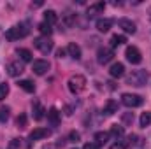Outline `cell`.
Wrapping results in <instances>:
<instances>
[{"instance_id":"1","label":"cell","mask_w":151,"mask_h":149,"mask_svg":"<svg viewBox=\"0 0 151 149\" xmlns=\"http://www.w3.org/2000/svg\"><path fill=\"white\" fill-rule=\"evenodd\" d=\"M28 34H30L28 23H19V25H16V27L9 28V30H7V32L4 34V37L7 39V40H18V39L27 37Z\"/></svg>"},{"instance_id":"2","label":"cell","mask_w":151,"mask_h":149,"mask_svg":"<svg viewBox=\"0 0 151 149\" xmlns=\"http://www.w3.org/2000/svg\"><path fill=\"white\" fill-rule=\"evenodd\" d=\"M146 82H148V72L146 70H134L127 75V84H130V86L141 88V86H146Z\"/></svg>"},{"instance_id":"3","label":"cell","mask_w":151,"mask_h":149,"mask_svg":"<svg viewBox=\"0 0 151 149\" xmlns=\"http://www.w3.org/2000/svg\"><path fill=\"white\" fill-rule=\"evenodd\" d=\"M69 90H70V93H81L84 88H86V77L81 74H76V75H70V79H69Z\"/></svg>"},{"instance_id":"4","label":"cell","mask_w":151,"mask_h":149,"mask_svg":"<svg viewBox=\"0 0 151 149\" xmlns=\"http://www.w3.org/2000/svg\"><path fill=\"white\" fill-rule=\"evenodd\" d=\"M121 102H123V105L132 109V107H141L144 104V98L139 97V95H134V93H123L121 95Z\"/></svg>"},{"instance_id":"5","label":"cell","mask_w":151,"mask_h":149,"mask_svg":"<svg viewBox=\"0 0 151 149\" xmlns=\"http://www.w3.org/2000/svg\"><path fill=\"white\" fill-rule=\"evenodd\" d=\"M34 46L37 47L42 54H47V53L53 51V40L49 37H37L34 40Z\"/></svg>"},{"instance_id":"6","label":"cell","mask_w":151,"mask_h":149,"mask_svg":"<svg viewBox=\"0 0 151 149\" xmlns=\"http://www.w3.org/2000/svg\"><path fill=\"white\" fill-rule=\"evenodd\" d=\"M125 56H127V60H128L132 65H139V63L142 62V54H141V51H139L135 46H128L127 51H125Z\"/></svg>"},{"instance_id":"7","label":"cell","mask_w":151,"mask_h":149,"mask_svg":"<svg viewBox=\"0 0 151 149\" xmlns=\"http://www.w3.org/2000/svg\"><path fill=\"white\" fill-rule=\"evenodd\" d=\"M113 58H114V51L111 49V47H100L99 53H97V62H99L100 65L109 63Z\"/></svg>"},{"instance_id":"8","label":"cell","mask_w":151,"mask_h":149,"mask_svg":"<svg viewBox=\"0 0 151 149\" xmlns=\"http://www.w3.org/2000/svg\"><path fill=\"white\" fill-rule=\"evenodd\" d=\"M23 72H25V67H23V63L19 60L7 63V74L11 75V77H18V75H21Z\"/></svg>"},{"instance_id":"9","label":"cell","mask_w":151,"mask_h":149,"mask_svg":"<svg viewBox=\"0 0 151 149\" xmlns=\"http://www.w3.org/2000/svg\"><path fill=\"white\" fill-rule=\"evenodd\" d=\"M32 70L37 75H44L49 70V62H47V60H35V62L32 63Z\"/></svg>"},{"instance_id":"10","label":"cell","mask_w":151,"mask_h":149,"mask_svg":"<svg viewBox=\"0 0 151 149\" xmlns=\"http://www.w3.org/2000/svg\"><path fill=\"white\" fill-rule=\"evenodd\" d=\"M118 27H119V28H123L127 34H135V32H137L135 23H134L132 19H128V18H121V19L118 21Z\"/></svg>"},{"instance_id":"11","label":"cell","mask_w":151,"mask_h":149,"mask_svg":"<svg viewBox=\"0 0 151 149\" xmlns=\"http://www.w3.org/2000/svg\"><path fill=\"white\" fill-rule=\"evenodd\" d=\"M104 9H106V4H104V2H97V4H91V5L88 7L86 14H88V18H93V16H97V14H102Z\"/></svg>"},{"instance_id":"12","label":"cell","mask_w":151,"mask_h":149,"mask_svg":"<svg viewBox=\"0 0 151 149\" xmlns=\"http://www.w3.org/2000/svg\"><path fill=\"white\" fill-rule=\"evenodd\" d=\"M51 135V130L47 128H35L30 132V140H40V139H46Z\"/></svg>"},{"instance_id":"13","label":"cell","mask_w":151,"mask_h":149,"mask_svg":"<svg viewBox=\"0 0 151 149\" xmlns=\"http://www.w3.org/2000/svg\"><path fill=\"white\" fill-rule=\"evenodd\" d=\"M9 149H30V140L27 139H12L9 142Z\"/></svg>"},{"instance_id":"14","label":"cell","mask_w":151,"mask_h":149,"mask_svg":"<svg viewBox=\"0 0 151 149\" xmlns=\"http://www.w3.org/2000/svg\"><path fill=\"white\" fill-rule=\"evenodd\" d=\"M113 23H114V21L111 19V18H100V19L97 21V30L106 34V32H109V30H111Z\"/></svg>"},{"instance_id":"15","label":"cell","mask_w":151,"mask_h":149,"mask_svg":"<svg viewBox=\"0 0 151 149\" xmlns=\"http://www.w3.org/2000/svg\"><path fill=\"white\" fill-rule=\"evenodd\" d=\"M47 121L51 123V126H58L60 125V112L56 107H51L47 111Z\"/></svg>"},{"instance_id":"16","label":"cell","mask_w":151,"mask_h":149,"mask_svg":"<svg viewBox=\"0 0 151 149\" xmlns=\"http://www.w3.org/2000/svg\"><path fill=\"white\" fill-rule=\"evenodd\" d=\"M44 112L46 111H44V107L40 105V102L35 100V102L32 104V114H34V119H35V121H40V119L44 117Z\"/></svg>"},{"instance_id":"17","label":"cell","mask_w":151,"mask_h":149,"mask_svg":"<svg viewBox=\"0 0 151 149\" xmlns=\"http://www.w3.org/2000/svg\"><path fill=\"white\" fill-rule=\"evenodd\" d=\"M109 74H111V77H121V75L125 74V65L119 63V62L113 63L111 69H109Z\"/></svg>"},{"instance_id":"18","label":"cell","mask_w":151,"mask_h":149,"mask_svg":"<svg viewBox=\"0 0 151 149\" xmlns=\"http://www.w3.org/2000/svg\"><path fill=\"white\" fill-rule=\"evenodd\" d=\"M67 53H69L74 60H81V47H79L76 42H70V44L67 46Z\"/></svg>"},{"instance_id":"19","label":"cell","mask_w":151,"mask_h":149,"mask_svg":"<svg viewBox=\"0 0 151 149\" xmlns=\"http://www.w3.org/2000/svg\"><path fill=\"white\" fill-rule=\"evenodd\" d=\"M104 112H106L107 116L116 114V112H118V102H114V100H107L106 105H104Z\"/></svg>"},{"instance_id":"20","label":"cell","mask_w":151,"mask_h":149,"mask_svg":"<svg viewBox=\"0 0 151 149\" xmlns=\"http://www.w3.org/2000/svg\"><path fill=\"white\" fill-rule=\"evenodd\" d=\"M19 88H21L23 91H27V93H34V91H35V84H34L32 81H28V79L19 81Z\"/></svg>"},{"instance_id":"21","label":"cell","mask_w":151,"mask_h":149,"mask_svg":"<svg viewBox=\"0 0 151 149\" xmlns=\"http://www.w3.org/2000/svg\"><path fill=\"white\" fill-rule=\"evenodd\" d=\"M44 21H46L47 25H55V23L58 21L56 12H55V11H51V9H49V11H46V12H44Z\"/></svg>"},{"instance_id":"22","label":"cell","mask_w":151,"mask_h":149,"mask_svg":"<svg viewBox=\"0 0 151 149\" xmlns=\"http://www.w3.org/2000/svg\"><path fill=\"white\" fill-rule=\"evenodd\" d=\"M107 139H109V132H97V133H95V142H97L99 146L106 144Z\"/></svg>"},{"instance_id":"23","label":"cell","mask_w":151,"mask_h":149,"mask_svg":"<svg viewBox=\"0 0 151 149\" xmlns=\"http://www.w3.org/2000/svg\"><path fill=\"white\" fill-rule=\"evenodd\" d=\"M39 32H40L44 37H49V35H51V32H53V28H51V25H47L46 21H42V23L39 25Z\"/></svg>"},{"instance_id":"24","label":"cell","mask_w":151,"mask_h":149,"mask_svg":"<svg viewBox=\"0 0 151 149\" xmlns=\"http://www.w3.org/2000/svg\"><path fill=\"white\" fill-rule=\"evenodd\" d=\"M18 56H19V60L21 62H32V53L28 51V49H18Z\"/></svg>"},{"instance_id":"25","label":"cell","mask_w":151,"mask_h":149,"mask_svg":"<svg viewBox=\"0 0 151 149\" xmlns=\"http://www.w3.org/2000/svg\"><path fill=\"white\" fill-rule=\"evenodd\" d=\"M125 42H127V37H125V35H118V34H116V35L111 37V46H113V47H118V46H121V44H125Z\"/></svg>"},{"instance_id":"26","label":"cell","mask_w":151,"mask_h":149,"mask_svg":"<svg viewBox=\"0 0 151 149\" xmlns=\"http://www.w3.org/2000/svg\"><path fill=\"white\" fill-rule=\"evenodd\" d=\"M63 23H65V27H72L76 23V14H72L70 11H67L63 14Z\"/></svg>"},{"instance_id":"27","label":"cell","mask_w":151,"mask_h":149,"mask_svg":"<svg viewBox=\"0 0 151 149\" xmlns=\"http://www.w3.org/2000/svg\"><path fill=\"white\" fill-rule=\"evenodd\" d=\"M139 123H141V126H142V128L150 126V125H151V112H142V116H141Z\"/></svg>"},{"instance_id":"28","label":"cell","mask_w":151,"mask_h":149,"mask_svg":"<svg viewBox=\"0 0 151 149\" xmlns=\"http://www.w3.org/2000/svg\"><path fill=\"white\" fill-rule=\"evenodd\" d=\"M16 125H18V128H25L27 126V114H19L18 117H16Z\"/></svg>"},{"instance_id":"29","label":"cell","mask_w":151,"mask_h":149,"mask_svg":"<svg viewBox=\"0 0 151 149\" xmlns=\"http://www.w3.org/2000/svg\"><path fill=\"white\" fill-rule=\"evenodd\" d=\"M123 126H118V125H113V128H111V132H109V135H114V137H121L123 135Z\"/></svg>"},{"instance_id":"30","label":"cell","mask_w":151,"mask_h":149,"mask_svg":"<svg viewBox=\"0 0 151 149\" xmlns=\"http://www.w3.org/2000/svg\"><path fill=\"white\" fill-rule=\"evenodd\" d=\"M67 139H69V142H72V144H77V142L81 140V133L74 130V132H70V133H69V137H67Z\"/></svg>"},{"instance_id":"31","label":"cell","mask_w":151,"mask_h":149,"mask_svg":"<svg viewBox=\"0 0 151 149\" xmlns=\"http://www.w3.org/2000/svg\"><path fill=\"white\" fill-rule=\"evenodd\" d=\"M7 95H9V84L7 82H2L0 84V100H4Z\"/></svg>"},{"instance_id":"32","label":"cell","mask_w":151,"mask_h":149,"mask_svg":"<svg viewBox=\"0 0 151 149\" xmlns=\"http://www.w3.org/2000/svg\"><path fill=\"white\" fill-rule=\"evenodd\" d=\"M9 119V107H0V123H5Z\"/></svg>"},{"instance_id":"33","label":"cell","mask_w":151,"mask_h":149,"mask_svg":"<svg viewBox=\"0 0 151 149\" xmlns=\"http://www.w3.org/2000/svg\"><path fill=\"white\" fill-rule=\"evenodd\" d=\"M127 148H128V140H116L111 146V149H127Z\"/></svg>"},{"instance_id":"34","label":"cell","mask_w":151,"mask_h":149,"mask_svg":"<svg viewBox=\"0 0 151 149\" xmlns=\"http://www.w3.org/2000/svg\"><path fill=\"white\" fill-rule=\"evenodd\" d=\"M132 121H134V114H132V112H127V114H123V123L130 125Z\"/></svg>"},{"instance_id":"35","label":"cell","mask_w":151,"mask_h":149,"mask_svg":"<svg viewBox=\"0 0 151 149\" xmlns=\"http://www.w3.org/2000/svg\"><path fill=\"white\" fill-rule=\"evenodd\" d=\"M83 149H100V146H99L97 142H86V144L83 146Z\"/></svg>"},{"instance_id":"36","label":"cell","mask_w":151,"mask_h":149,"mask_svg":"<svg viewBox=\"0 0 151 149\" xmlns=\"http://www.w3.org/2000/svg\"><path fill=\"white\" fill-rule=\"evenodd\" d=\"M65 53H67L65 49H58V51H56V56H58V58H63V56H65Z\"/></svg>"},{"instance_id":"37","label":"cell","mask_w":151,"mask_h":149,"mask_svg":"<svg viewBox=\"0 0 151 149\" xmlns=\"http://www.w3.org/2000/svg\"><path fill=\"white\" fill-rule=\"evenodd\" d=\"M42 149H56V146L55 144H47V146H44Z\"/></svg>"},{"instance_id":"38","label":"cell","mask_w":151,"mask_h":149,"mask_svg":"<svg viewBox=\"0 0 151 149\" xmlns=\"http://www.w3.org/2000/svg\"><path fill=\"white\" fill-rule=\"evenodd\" d=\"M2 37H4V34H2V32H0V40H2Z\"/></svg>"}]
</instances>
